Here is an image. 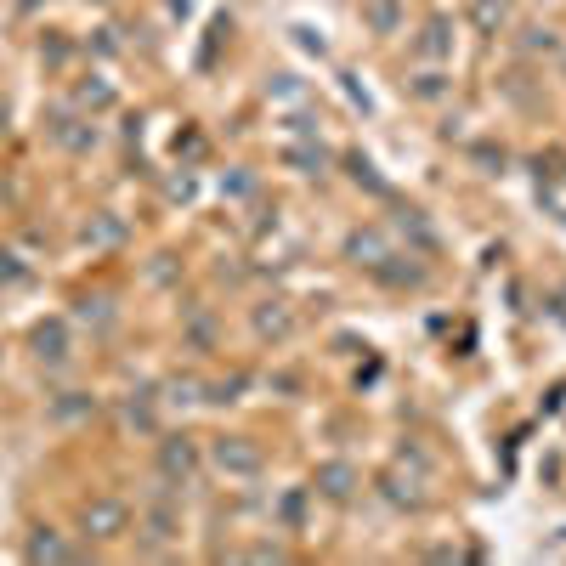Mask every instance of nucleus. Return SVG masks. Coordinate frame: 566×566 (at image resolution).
<instances>
[{"mask_svg": "<svg viewBox=\"0 0 566 566\" xmlns=\"http://www.w3.org/2000/svg\"><path fill=\"white\" fill-rule=\"evenodd\" d=\"M216 459H221V465H233V470H255V465H261L255 453H243V448H227V442H221V453H216Z\"/></svg>", "mask_w": 566, "mask_h": 566, "instance_id": "1", "label": "nucleus"}, {"mask_svg": "<svg viewBox=\"0 0 566 566\" xmlns=\"http://www.w3.org/2000/svg\"><path fill=\"white\" fill-rule=\"evenodd\" d=\"M345 482H351V476H345L340 465H328V470H323V487H328V492H345Z\"/></svg>", "mask_w": 566, "mask_h": 566, "instance_id": "2", "label": "nucleus"}]
</instances>
